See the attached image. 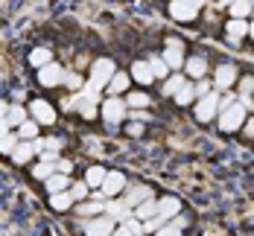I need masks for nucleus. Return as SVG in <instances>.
<instances>
[{"label": "nucleus", "mask_w": 254, "mask_h": 236, "mask_svg": "<svg viewBox=\"0 0 254 236\" xmlns=\"http://www.w3.org/2000/svg\"><path fill=\"white\" fill-rule=\"evenodd\" d=\"M216 120H219V129L225 131V134H234V131H240L243 126H246V120H249V117H246V105L237 99V102L231 105V108L219 111V117H216Z\"/></svg>", "instance_id": "1"}, {"label": "nucleus", "mask_w": 254, "mask_h": 236, "mask_svg": "<svg viewBox=\"0 0 254 236\" xmlns=\"http://www.w3.org/2000/svg\"><path fill=\"white\" fill-rule=\"evenodd\" d=\"M114 73H117V64H114L111 58H97V61L91 64V79H88V85L97 88V91H102V88H108V82L114 79Z\"/></svg>", "instance_id": "2"}, {"label": "nucleus", "mask_w": 254, "mask_h": 236, "mask_svg": "<svg viewBox=\"0 0 254 236\" xmlns=\"http://www.w3.org/2000/svg\"><path fill=\"white\" fill-rule=\"evenodd\" d=\"M82 231H85V236H111L117 228H114V219L105 213V216L85 219V222H82Z\"/></svg>", "instance_id": "3"}, {"label": "nucleus", "mask_w": 254, "mask_h": 236, "mask_svg": "<svg viewBox=\"0 0 254 236\" xmlns=\"http://www.w3.org/2000/svg\"><path fill=\"white\" fill-rule=\"evenodd\" d=\"M219 117V94H207L196 102V120L199 123H207V120H216Z\"/></svg>", "instance_id": "4"}, {"label": "nucleus", "mask_w": 254, "mask_h": 236, "mask_svg": "<svg viewBox=\"0 0 254 236\" xmlns=\"http://www.w3.org/2000/svg\"><path fill=\"white\" fill-rule=\"evenodd\" d=\"M102 120L111 123V126H117L120 120H126V99H117V96L105 99L102 102Z\"/></svg>", "instance_id": "5"}, {"label": "nucleus", "mask_w": 254, "mask_h": 236, "mask_svg": "<svg viewBox=\"0 0 254 236\" xmlns=\"http://www.w3.org/2000/svg\"><path fill=\"white\" fill-rule=\"evenodd\" d=\"M29 114H32L35 123H44V126H53L56 123V108L50 102H44V99H35V102L29 105Z\"/></svg>", "instance_id": "6"}, {"label": "nucleus", "mask_w": 254, "mask_h": 236, "mask_svg": "<svg viewBox=\"0 0 254 236\" xmlns=\"http://www.w3.org/2000/svg\"><path fill=\"white\" fill-rule=\"evenodd\" d=\"M170 15H173L176 21H193V18L199 15V6H196L193 0H173V3H170Z\"/></svg>", "instance_id": "7"}, {"label": "nucleus", "mask_w": 254, "mask_h": 236, "mask_svg": "<svg viewBox=\"0 0 254 236\" xmlns=\"http://www.w3.org/2000/svg\"><path fill=\"white\" fill-rule=\"evenodd\" d=\"M126 187H128V184H126V175L114 169V172H108V175H105V181H102L100 189L105 192V195H108V198H114V195H120Z\"/></svg>", "instance_id": "8"}, {"label": "nucleus", "mask_w": 254, "mask_h": 236, "mask_svg": "<svg viewBox=\"0 0 254 236\" xmlns=\"http://www.w3.org/2000/svg\"><path fill=\"white\" fill-rule=\"evenodd\" d=\"M38 82H41L44 88H56V85L64 82V70H62L56 61H50V64H44V67L38 70Z\"/></svg>", "instance_id": "9"}, {"label": "nucleus", "mask_w": 254, "mask_h": 236, "mask_svg": "<svg viewBox=\"0 0 254 236\" xmlns=\"http://www.w3.org/2000/svg\"><path fill=\"white\" fill-rule=\"evenodd\" d=\"M167 64H170V70H178V67H184V52H181V41L178 38H170L167 41V50L161 55Z\"/></svg>", "instance_id": "10"}, {"label": "nucleus", "mask_w": 254, "mask_h": 236, "mask_svg": "<svg viewBox=\"0 0 254 236\" xmlns=\"http://www.w3.org/2000/svg\"><path fill=\"white\" fill-rule=\"evenodd\" d=\"M123 198H126L128 207L134 210L137 204H143L146 198H152V189H149L146 184H131V187H126V195H123Z\"/></svg>", "instance_id": "11"}, {"label": "nucleus", "mask_w": 254, "mask_h": 236, "mask_svg": "<svg viewBox=\"0 0 254 236\" xmlns=\"http://www.w3.org/2000/svg\"><path fill=\"white\" fill-rule=\"evenodd\" d=\"M178 213H181V201H178L176 195H164V198L158 201V216H161L164 222H173Z\"/></svg>", "instance_id": "12"}, {"label": "nucleus", "mask_w": 254, "mask_h": 236, "mask_svg": "<svg viewBox=\"0 0 254 236\" xmlns=\"http://www.w3.org/2000/svg\"><path fill=\"white\" fill-rule=\"evenodd\" d=\"M213 82H216V88L228 91L231 85L237 82V67H234V64H219V67H216V76H213Z\"/></svg>", "instance_id": "13"}, {"label": "nucleus", "mask_w": 254, "mask_h": 236, "mask_svg": "<svg viewBox=\"0 0 254 236\" xmlns=\"http://www.w3.org/2000/svg\"><path fill=\"white\" fill-rule=\"evenodd\" d=\"M184 70H187L190 79H204L207 76V58H202V55L187 58V61H184Z\"/></svg>", "instance_id": "14"}, {"label": "nucleus", "mask_w": 254, "mask_h": 236, "mask_svg": "<svg viewBox=\"0 0 254 236\" xmlns=\"http://www.w3.org/2000/svg\"><path fill=\"white\" fill-rule=\"evenodd\" d=\"M105 213H108L114 222H126L128 216H134V210L126 204V198H123V201H108V204H105Z\"/></svg>", "instance_id": "15"}, {"label": "nucleus", "mask_w": 254, "mask_h": 236, "mask_svg": "<svg viewBox=\"0 0 254 236\" xmlns=\"http://www.w3.org/2000/svg\"><path fill=\"white\" fill-rule=\"evenodd\" d=\"M243 35H249V24L240 21V18H231L228 24H225V38H228L231 44H237Z\"/></svg>", "instance_id": "16"}, {"label": "nucleus", "mask_w": 254, "mask_h": 236, "mask_svg": "<svg viewBox=\"0 0 254 236\" xmlns=\"http://www.w3.org/2000/svg\"><path fill=\"white\" fill-rule=\"evenodd\" d=\"M131 79H137V85H149L155 79L149 61H134V64H131Z\"/></svg>", "instance_id": "17"}, {"label": "nucleus", "mask_w": 254, "mask_h": 236, "mask_svg": "<svg viewBox=\"0 0 254 236\" xmlns=\"http://www.w3.org/2000/svg\"><path fill=\"white\" fill-rule=\"evenodd\" d=\"M44 187H47V192H64V189H70V178L64 175V172H56V175H50L47 181H44Z\"/></svg>", "instance_id": "18"}, {"label": "nucleus", "mask_w": 254, "mask_h": 236, "mask_svg": "<svg viewBox=\"0 0 254 236\" xmlns=\"http://www.w3.org/2000/svg\"><path fill=\"white\" fill-rule=\"evenodd\" d=\"M105 175H108V172H105L102 166H88V172H85V184H88L91 189H100L102 181H105Z\"/></svg>", "instance_id": "19"}, {"label": "nucleus", "mask_w": 254, "mask_h": 236, "mask_svg": "<svg viewBox=\"0 0 254 236\" xmlns=\"http://www.w3.org/2000/svg\"><path fill=\"white\" fill-rule=\"evenodd\" d=\"M32 155H35V146H32V140H24V143H18V146H15L12 160H15V163H26Z\"/></svg>", "instance_id": "20"}, {"label": "nucleus", "mask_w": 254, "mask_h": 236, "mask_svg": "<svg viewBox=\"0 0 254 236\" xmlns=\"http://www.w3.org/2000/svg\"><path fill=\"white\" fill-rule=\"evenodd\" d=\"M50 207L53 210H70L73 207V195H70V189H64V192H53L50 195Z\"/></svg>", "instance_id": "21"}, {"label": "nucleus", "mask_w": 254, "mask_h": 236, "mask_svg": "<svg viewBox=\"0 0 254 236\" xmlns=\"http://www.w3.org/2000/svg\"><path fill=\"white\" fill-rule=\"evenodd\" d=\"M29 61L41 70L44 64H50V61H53V50H50V47H35V50L29 52Z\"/></svg>", "instance_id": "22"}, {"label": "nucleus", "mask_w": 254, "mask_h": 236, "mask_svg": "<svg viewBox=\"0 0 254 236\" xmlns=\"http://www.w3.org/2000/svg\"><path fill=\"white\" fill-rule=\"evenodd\" d=\"M134 216H137L140 222H146V219H155V216H158V201L146 198L143 204H137V207H134Z\"/></svg>", "instance_id": "23"}, {"label": "nucleus", "mask_w": 254, "mask_h": 236, "mask_svg": "<svg viewBox=\"0 0 254 236\" xmlns=\"http://www.w3.org/2000/svg\"><path fill=\"white\" fill-rule=\"evenodd\" d=\"M79 216H85V219H94V216H100V213H105V204L102 201H82L76 207Z\"/></svg>", "instance_id": "24"}, {"label": "nucleus", "mask_w": 254, "mask_h": 236, "mask_svg": "<svg viewBox=\"0 0 254 236\" xmlns=\"http://www.w3.org/2000/svg\"><path fill=\"white\" fill-rule=\"evenodd\" d=\"M184 85H187V82H184V76H170L167 79V82H164V88H161V94H164V96H176L178 91H181V88H184Z\"/></svg>", "instance_id": "25"}, {"label": "nucleus", "mask_w": 254, "mask_h": 236, "mask_svg": "<svg viewBox=\"0 0 254 236\" xmlns=\"http://www.w3.org/2000/svg\"><path fill=\"white\" fill-rule=\"evenodd\" d=\"M252 9H254V3L252 0H234L231 3V18H246V15H252Z\"/></svg>", "instance_id": "26"}, {"label": "nucleus", "mask_w": 254, "mask_h": 236, "mask_svg": "<svg viewBox=\"0 0 254 236\" xmlns=\"http://www.w3.org/2000/svg\"><path fill=\"white\" fill-rule=\"evenodd\" d=\"M173 99H176V105H181V108H184V105H190L193 99H196V88H193V85L187 82V85H184V88L178 91V94L173 96Z\"/></svg>", "instance_id": "27"}, {"label": "nucleus", "mask_w": 254, "mask_h": 236, "mask_svg": "<svg viewBox=\"0 0 254 236\" xmlns=\"http://www.w3.org/2000/svg\"><path fill=\"white\" fill-rule=\"evenodd\" d=\"M59 169H56V163H47V160H41L38 166H32V175L38 178V181H47L50 175H56Z\"/></svg>", "instance_id": "28"}, {"label": "nucleus", "mask_w": 254, "mask_h": 236, "mask_svg": "<svg viewBox=\"0 0 254 236\" xmlns=\"http://www.w3.org/2000/svg\"><path fill=\"white\" fill-rule=\"evenodd\" d=\"M149 67H152L155 79H167L170 76V64H167L161 55H152V58H149Z\"/></svg>", "instance_id": "29"}, {"label": "nucleus", "mask_w": 254, "mask_h": 236, "mask_svg": "<svg viewBox=\"0 0 254 236\" xmlns=\"http://www.w3.org/2000/svg\"><path fill=\"white\" fill-rule=\"evenodd\" d=\"M128 88V73H114V79L108 82V94H123Z\"/></svg>", "instance_id": "30"}, {"label": "nucleus", "mask_w": 254, "mask_h": 236, "mask_svg": "<svg viewBox=\"0 0 254 236\" xmlns=\"http://www.w3.org/2000/svg\"><path fill=\"white\" fill-rule=\"evenodd\" d=\"M6 123H9V126H21V123H26V111L21 108V105H9Z\"/></svg>", "instance_id": "31"}, {"label": "nucleus", "mask_w": 254, "mask_h": 236, "mask_svg": "<svg viewBox=\"0 0 254 236\" xmlns=\"http://www.w3.org/2000/svg\"><path fill=\"white\" fill-rule=\"evenodd\" d=\"M35 134H38V123L35 120H26L18 126V137H24V140H35Z\"/></svg>", "instance_id": "32"}, {"label": "nucleus", "mask_w": 254, "mask_h": 236, "mask_svg": "<svg viewBox=\"0 0 254 236\" xmlns=\"http://www.w3.org/2000/svg\"><path fill=\"white\" fill-rule=\"evenodd\" d=\"M18 143H21V137H18V134H12V131H9V134H6V137H3V140H0V152H3V155H12V152H15V146H18Z\"/></svg>", "instance_id": "33"}, {"label": "nucleus", "mask_w": 254, "mask_h": 236, "mask_svg": "<svg viewBox=\"0 0 254 236\" xmlns=\"http://www.w3.org/2000/svg\"><path fill=\"white\" fill-rule=\"evenodd\" d=\"M120 225H123L131 236H143V222H140L137 216H128L126 222H120Z\"/></svg>", "instance_id": "34"}, {"label": "nucleus", "mask_w": 254, "mask_h": 236, "mask_svg": "<svg viewBox=\"0 0 254 236\" xmlns=\"http://www.w3.org/2000/svg\"><path fill=\"white\" fill-rule=\"evenodd\" d=\"M88 192H91V187H88L85 181L70 184V195H73V201H85V198H88Z\"/></svg>", "instance_id": "35"}, {"label": "nucleus", "mask_w": 254, "mask_h": 236, "mask_svg": "<svg viewBox=\"0 0 254 236\" xmlns=\"http://www.w3.org/2000/svg\"><path fill=\"white\" fill-rule=\"evenodd\" d=\"M126 105L128 108H146V105H149V96H146V94H128Z\"/></svg>", "instance_id": "36"}, {"label": "nucleus", "mask_w": 254, "mask_h": 236, "mask_svg": "<svg viewBox=\"0 0 254 236\" xmlns=\"http://www.w3.org/2000/svg\"><path fill=\"white\" fill-rule=\"evenodd\" d=\"M164 225H167V222H164L161 216H155V219H146V222H143V234H155V231H161Z\"/></svg>", "instance_id": "37"}, {"label": "nucleus", "mask_w": 254, "mask_h": 236, "mask_svg": "<svg viewBox=\"0 0 254 236\" xmlns=\"http://www.w3.org/2000/svg\"><path fill=\"white\" fill-rule=\"evenodd\" d=\"M155 236H181V228H176L173 222H167L161 231H155Z\"/></svg>", "instance_id": "38"}, {"label": "nucleus", "mask_w": 254, "mask_h": 236, "mask_svg": "<svg viewBox=\"0 0 254 236\" xmlns=\"http://www.w3.org/2000/svg\"><path fill=\"white\" fill-rule=\"evenodd\" d=\"M62 149V137H47L44 140V152H59Z\"/></svg>", "instance_id": "39"}, {"label": "nucleus", "mask_w": 254, "mask_h": 236, "mask_svg": "<svg viewBox=\"0 0 254 236\" xmlns=\"http://www.w3.org/2000/svg\"><path fill=\"white\" fill-rule=\"evenodd\" d=\"M193 88H196V96H199V99H202V96H207V94H210V85H207L204 79H199V85H193Z\"/></svg>", "instance_id": "40"}, {"label": "nucleus", "mask_w": 254, "mask_h": 236, "mask_svg": "<svg viewBox=\"0 0 254 236\" xmlns=\"http://www.w3.org/2000/svg\"><path fill=\"white\" fill-rule=\"evenodd\" d=\"M64 82H67V88H73V91L82 88V79H79L76 73H64Z\"/></svg>", "instance_id": "41"}, {"label": "nucleus", "mask_w": 254, "mask_h": 236, "mask_svg": "<svg viewBox=\"0 0 254 236\" xmlns=\"http://www.w3.org/2000/svg\"><path fill=\"white\" fill-rule=\"evenodd\" d=\"M56 169H59V172H64V175H70V172H73V163H70V160H59V163H56Z\"/></svg>", "instance_id": "42"}, {"label": "nucleus", "mask_w": 254, "mask_h": 236, "mask_svg": "<svg viewBox=\"0 0 254 236\" xmlns=\"http://www.w3.org/2000/svg\"><path fill=\"white\" fill-rule=\"evenodd\" d=\"M240 88H243V96H249V94L254 91V79H252V76H246V79H243V85H240Z\"/></svg>", "instance_id": "43"}, {"label": "nucleus", "mask_w": 254, "mask_h": 236, "mask_svg": "<svg viewBox=\"0 0 254 236\" xmlns=\"http://www.w3.org/2000/svg\"><path fill=\"white\" fill-rule=\"evenodd\" d=\"M41 160H47V163H59V152H41Z\"/></svg>", "instance_id": "44"}, {"label": "nucleus", "mask_w": 254, "mask_h": 236, "mask_svg": "<svg viewBox=\"0 0 254 236\" xmlns=\"http://www.w3.org/2000/svg\"><path fill=\"white\" fill-rule=\"evenodd\" d=\"M128 134H131V137H140V134H143V126H140V123H131V126H128Z\"/></svg>", "instance_id": "45"}, {"label": "nucleus", "mask_w": 254, "mask_h": 236, "mask_svg": "<svg viewBox=\"0 0 254 236\" xmlns=\"http://www.w3.org/2000/svg\"><path fill=\"white\" fill-rule=\"evenodd\" d=\"M173 225H176V228H181V231H184V228H187V216H181V213H178L176 219H173Z\"/></svg>", "instance_id": "46"}, {"label": "nucleus", "mask_w": 254, "mask_h": 236, "mask_svg": "<svg viewBox=\"0 0 254 236\" xmlns=\"http://www.w3.org/2000/svg\"><path fill=\"white\" fill-rule=\"evenodd\" d=\"M9 129H12V126H9V123H6V120H0V140H3V137H6V134H9Z\"/></svg>", "instance_id": "47"}, {"label": "nucleus", "mask_w": 254, "mask_h": 236, "mask_svg": "<svg viewBox=\"0 0 254 236\" xmlns=\"http://www.w3.org/2000/svg\"><path fill=\"white\" fill-rule=\"evenodd\" d=\"M131 117H134V120H149V114H146V111H143V108H140V111H137V108H134V114H131Z\"/></svg>", "instance_id": "48"}, {"label": "nucleus", "mask_w": 254, "mask_h": 236, "mask_svg": "<svg viewBox=\"0 0 254 236\" xmlns=\"http://www.w3.org/2000/svg\"><path fill=\"white\" fill-rule=\"evenodd\" d=\"M246 134H252V137H254V117L246 120Z\"/></svg>", "instance_id": "49"}, {"label": "nucleus", "mask_w": 254, "mask_h": 236, "mask_svg": "<svg viewBox=\"0 0 254 236\" xmlns=\"http://www.w3.org/2000/svg\"><path fill=\"white\" fill-rule=\"evenodd\" d=\"M6 114H9V105L0 99V120H6Z\"/></svg>", "instance_id": "50"}, {"label": "nucleus", "mask_w": 254, "mask_h": 236, "mask_svg": "<svg viewBox=\"0 0 254 236\" xmlns=\"http://www.w3.org/2000/svg\"><path fill=\"white\" fill-rule=\"evenodd\" d=\"M111 236H131V234H128L126 228H123V225H120V228H117V231H114V234H111Z\"/></svg>", "instance_id": "51"}, {"label": "nucleus", "mask_w": 254, "mask_h": 236, "mask_svg": "<svg viewBox=\"0 0 254 236\" xmlns=\"http://www.w3.org/2000/svg\"><path fill=\"white\" fill-rule=\"evenodd\" d=\"M231 3H234V0H219V6H231Z\"/></svg>", "instance_id": "52"}, {"label": "nucleus", "mask_w": 254, "mask_h": 236, "mask_svg": "<svg viewBox=\"0 0 254 236\" xmlns=\"http://www.w3.org/2000/svg\"><path fill=\"white\" fill-rule=\"evenodd\" d=\"M249 35H252V38H254V24H249Z\"/></svg>", "instance_id": "53"}]
</instances>
